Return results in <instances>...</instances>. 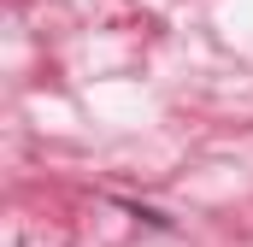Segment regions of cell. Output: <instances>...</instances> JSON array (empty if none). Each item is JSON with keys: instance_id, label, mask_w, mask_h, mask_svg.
Here are the masks:
<instances>
[]
</instances>
